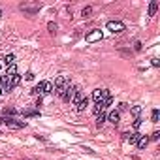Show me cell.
Returning <instances> with one entry per match:
<instances>
[{
    "label": "cell",
    "instance_id": "obj_1",
    "mask_svg": "<svg viewBox=\"0 0 160 160\" xmlns=\"http://www.w3.org/2000/svg\"><path fill=\"white\" fill-rule=\"evenodd\" d=\"M30 92H32V94H36V96L49 94V92H53V85H51L49 81H41V83H38V85L30 90Z\"/></svg>",
    "mask_w": 160,
    "mask_h": 160
},
{
    "label": "cell",
    "instance_id": "obj_2",
    "mask_svg": "<svg viewBox=\"0 0 160 160\" xmlns=\"http://www.w3.org/2000/svg\"><path fill=\"white\" fill-rule=\"evenodd\" d=\"M79 90H81V89H79L77 85H70V83H68V87H66V90H64V94H62L60 98L64 100V102H74L75 94H77Z\"/></svg>",
    "mask_w": 160,
    "mask_h": 160
},
{
    "label": "cell",
    "instance_id": "obj_3",
    "mask_svg": "<svg viewBox=\"0 0 160 160\" xmlns=\"http://www.w3.org/2000/svg\"><path fill=\"white\" fill-rule=\"evenodd\" d=\"M106 29L109 30V32H113V34H121L126 26H124V23L122 21H107L106 23Z\"/></svg>",
    "mask_w": 160,
    "mask_h": 160
},
{
    "label": "cell",
    "instance_id": "obj_4",
    "mask_svg": "<svg viewBox=\"0 0 160 160\" xmlns=\"http://www.w3.org/2000/svg\"><path fill=\"white\" fill-rule=\"evenodd\" d=\"M66 87H68V79L64 77V75H59V77L55 79V92H57L59 96H62L64 90H66Z\"/></svg>",
    "mask_w": 160,
    "mask_h": 160
},
{
    "label": "cell",
    "instance_id": "obj_5",
    "mask_svg": "<svg viewBox=\"0 0 160 160\" xmlns=\"http://www.w3.org/2000/svg\"><path fill=\"white\" fill-rule=\"evenodd\" d=\"M100 40H102V30H90L85 36L87 44H94V41H100Z\"/></svg>",
    "mask_w": 160,
    "mask_h": 160
},
{
    "label": "cell",
    "instance_id": "obj_6",
    "mask_svg": "<svg viewBox=\"0 0 160 160\" xmlns=\"http://www.w3.org/2000/svg\"><path fill=\"white\" fill-rule=\"evenodd\" d=\"M4 124L8 128H25L26 126V121H15V119H4Z\"/></svg>",
    "mask_w": 160,
    "mask_h": 160
},
{
    "label": "cell",
    "instance_id": "obj_7",
    "mask_svg": "<svg viewBox=\"0 0 160 160\" xmlns=\"http://www.w3.org/2000/svg\"><path fill=\"white\" fill-rule=\"evenodd\" d=\"M40 8H41L40 4H34V6H29V4H21V10H23V11H26V13H30V15H34V13H36Z\"/></svg>",
    "mask_w": 160,
    "mask_h": 160
},
{
    "label": "cell",
    "instance_id": "obj_8",
    "mask_svg": "<svg viewBox=\"0 0 160 160\" xmlns=\"http://www.w3.org/2000/svg\"><path fill=\"white\" fill-rule=\"evenodd\" d=\"M140 137H141L140 132H134V134H122V140L124 141H130V143H137Z\"/></svg>",
    "mask_w": 160,
    "mask_h": 160
},
{
    "label": "cell",
    "instance_id": "obj_9",
    "mask_svg": "<svg viewBox=\"0 0 160 160\" xmlns=\"http://www.w3.org/2000/svg\"><path fill=\"white\" fill-rule=\"evenodd\" d=\"M19 83H21V75H19V74L11 75V77H10V85H8V92H10V90H13V89H15V87L19 85Z\"/></svg>",
    "mask_w": 160,
    "mask_h": 160
},
{
    "label": "cell",
    "instance_id": "obj_10",
    "mask_svg": "<svg viewBox=\"0 0 160 160\" xmlns=\"http://www.w3.org/2000/svg\"><path fill=\"white\" fill-rule=\"evenodd\" d=\"M107 121L117 126V124H119V121H121V113H119V111H111V113L107 115Z\"/></svg>",
    "mask_w": 160,
    "mask_h": 160
},
{
    "label": "cell",
    "instance_id": "obj_11",
    "mask_svg": "<svg viewBox=\"0 0 160 160\" xmlns=\"http://www.w3.org/2000/svg\"><path fill=\"white\" fill-rule=\"evenodd\" d=\"M87 106H89V98H87V96H83V98H81L77 104H75V109H77L79 113H81V111H85Z\"/></svg>",
    "mask_w": 160,
    "mask_h": 160
},
{
    "label": "cell",
    "instance_id": "obj_12",
    "mask_svg": "<svg viewBox=\"0 0 160 160\" xmlns=\"http://www.w3.org/2000/svg\"><path fill=\"white\" fill-rule=\"evenodd\" d=\"M136 145H137V149H140V151H143V149L149 145V137H147V136H141L140 140H137V143H136Z\"/></svg>",
    "mask_w": 160,
    "mask_h": 160
},
{
    "label": "cell",
    "instance_id": "obj_13",
    "mask_svg": "<svg viewBox=\"0 0 160 160\" xmlns=\"http://www.w3.org/2000/svg\"><path fill=\"white\" fill-rule=\"evenodd\" d=\"M92 100H94L96 104H100V102H104V94H102V89H96L94 92H92Z\"/></svg>",
    "mask_w": 160,
    "mask_h": 160
},
{
    "label": "cell",
    "instance_id": "obj_14",
    "mask_svg": "<svg viewBox=\"0 0 160 160\" xmlns=\"http://www.w3.org/2000/svg\"><path fill=\"white\" fill-rule=\"evenodd\" d=\"M4 64H6V66H11V64H15V55H13V53L6 55V57H4Z\"/></svg>",
    "mask_w": 160,
    "mask_h": 160
},
{
    "label": "cell",
    "instance_id": "obj_15",
    "mask_svg": "<svg viewBox=\"0 0 160 160\" xmlns=\"http://www.w3.org/2000/svg\"><path fill=\"white\" fill-rule=\"evenodd\" d=\"M106 119H107V115L104 113V111H102L100 115H96V126H102V124L106 122Z\"/></svg>",
    "mask_w": 160,
    "mask_h": 160
},
{
    "label": "cell",
    "instance_id": "obj_16",
    "mask_svg": "<svg viewBox=\"0 0 160 160\" xmlns=\"http://www.w3.org/2000/svg\"><path fill=\"white\" fill-rule=\"evenodd\" d=\"M158 10V2L156 0H151V4H149V15H155Z\"/></svg>",
    "mask_w": 160,
    "mask_h": 160
},
{
    "label": "cell",
    "instance_id": "obj_17",
    "mask_svg": "<svg viewBox=\"0 0 160 160\" xmlns=\"http://www.w3.org/2000/svg\"><path fill=\"white\" fill-rule=\"evenodd\" d=\"M0 85H2L4 87V90H6V92H8V85H10V77H8V75H2V77H0Z\"/></svg>",
    "mask_w": 160,
    "mask_h": 160
},
{
    "label": "cell",
    "instance_id": "obj_18",
    "mask_svg": "<svg viewBox=\"0 0 160 160\" xmlns=\"http://www.w3.org/2000/svg\"><path fill=\"white\" fill-rule=\"evenodd\" d=\"M90 13H92V6H85V8L81 10V15H83V19L90 17Z\"/></svg>",
    "mask_w": 160,
    "mask_h": 160
},
{
    "label": "cell",
    "instance_id": "obj_19",
    "mask_svg": "<svg viewBox=\"0 0 160 160\" xmlns=\"http://www.w3.org/2000/svg\"><path fill=\"white\" fill-rule=\"evenodd\" d=\"M158 119H160V111L158 109H152L151 111V122H158Z\"/></svg>",
    "mask_w": 160,
    "mask_h": 160
},
{
    "label": "cell",
    "instance_id": "obj_20",
    "mask_svg": "<svg viewBox=\"0 0 160 160\" xmlns=\"http://www.w3.org/2000/svg\"><path fill=\"white\" fill-rule=\"evenodd\" d=\"M15 74H17V66H15V64L8 66V70H6V75H8V77H11V75H15Z\"/></svg>",
    "mask_w": 160,
    "mask_h": 160
},
{
    "label": "cell",
    "instance_id": "obj_21",
    "mask_svg": "<svg viewBox=\"0 0 160 160\" xmlns=\"http://www.w3.org/2000/svg\"><path fill=\"white\" fill-rule=\"evenodd\" d=\"M130 111H132V115H134V117H136V119H137V117H140V115H141V106H134V107H132Z\"/></svg>",
    "mask_w": 160,
    "mask_h": 160
},
{
    "label": "cell",
    "instance_id": "obj_22",
    "mask_svg": "<svg viewBox=\"0 0 160 160\" xmlns=\"http://www.w3.org/2000/svg\"><path fill=\"white\" fill-rule=\"evenodd\" d=\"M2 113L10 117V115H15V113H17V109H15V107H4V111H2Z\"/></svg>",
    "mask_w": 160,
    "mask_h": 160
},
{
    "label": "cell",
    "instance_id": "obj_23",
    "mask_svg": "<svg viewBox=\"0 0 160 160\" xmlns=\"http://www.w3.org/2000/svg\"><path fill=\"white\" fill-rule=\"evenodd\" d=\"M47 29H49L51 34H55V32H57V25H55L53 21H49V23H47Z\"/></svg>",
    "mask_w": 160,
    "mask_h": 160
},
{
    "label": "cell",
    "instance_id": "obj_24",
    "mask_svg": "<svg viewBox=\"0 0 160 160\" xmlns=\"http://www.w3.org/2000/svg\"><path fill=\"white\" fill-rule=\"evenodd\" d=\"M23 115H25V117H38L40 111H23Z\"/></svg>",
    "mask_w": 160,
    "mask_h": 160
},
{
    "label": "cell",
    "instance_id": "obj_25",
    "mask_svg": "<svg viewBox=\"0 0 160 160\" xmlns=\"http://www.w3.org/2000/svg\"><path fill=\"white\" fill-rule=\"evenodd\" d=\"M149 140H152V141H158V140H160V132H152Z\"/></svg>",
    "mask_w": 160,
    "mask_h": 160
},
{
    "label": "cell",
    "instance_id": "obj_26",
    "mask_svg": "<svg viewBox=\"0 0 160 160\" xmlns=\"http://www.w3.org/2000/svg\"><path fill=\"white\" fill-rule=\"evenodd\" d=\"M140 126H141V119L137 117V119L134 121V128H136V130H140Z\"/></svg>",
    "mask_w": 160,
    "mask_h": 160
},
{
    "label": "cell",
    "instance_id": "obj_27",
    "mask_svg": "<svg viewBox=\"0 0 160 160\" xmlns=\"http://www.w3.org/2000/svg\"><path fill=\"white\" fill-rule=\"evenodd\" d=\"M25 79H26V81H32V79H34V74H32V72H26Z\"/></svg>",
    "mask_w": 160,
    "mask_h": 160
},
{
    "label": "cell",
    "instance_id": "obj_28",
    "mask_svg": "<svg viewBox=\"0 0 160 160\" xmlns=\"http://www.w3.org/2000/svg\"><path fill=\"white\" fill-rule=\"evenodd\" d=\"M134 49H136V51H141V41H136V44H134Z\"/></svg>",
    "mask_w": 160,
    "mask_h": 160
},
{
    "label": "cell",
    "instance_id": "obj_29",
    "mask_svg": "<svg viewBox=\"0 0 160 160\" xmlns=\"http://www.w3.org/2000/svg\"><path fill=\"white\" fill-rule=\"evenodd\" d=\"M151 64L155 66V68H158V66H160V62H158V59H152V60H151Z\"/></svg>",
    "mask_w": 160,
    "mask_h": 160
},
{
    "label": "cell",
    "instance_id": "obj_30",
    "mask_svg": "<svg viewBox=\"0 0 160 160\" xmlns=\"http://www.w3.org/2000/svg\"><path fill=\"white\" fill-rule=\"evenodd\" d=\"M2 122H4V119H2V117H0V124H2Z\"/></svg>",
    "mask_w": 160,
    "mask_h": 160
},
{
    "label": "cell",
    "instance_id": "obj_31",
    "mask_svg": "<svg viewBox=\"0 0 160 160\" xmlns=\"http://www.w3.org/2000/svg\"><path fill=\"white\" fill-rule=\"evenodd\" d=\"M0 17H2V10H0Z\"/></svg>",
    "mask_w": 160,
    "mask_h": 160
},
{
    "label": "cell",
    "instance_id": "obj_32",
    "mask_svg": "<svg viewBox=\"0 0 160 160\" xmlns=\"http://www.w3.org/2000/svg\"><path fill=\"white\" fill-rule=\"evenodd\" d=\"M0 94H2V89H0Z\"/></svg>",
    "mask_w": 160,
    "mask_h": 160
},
{
    "label": "cell",
    "instance_id": "obj_33",
    "mask_svg": "<svg viewBox=\"0 0 160 160\" xmlns=\"http://www.w3.org/2000/svg\"><path fill=\"white\" fill-rule=\"evenodd\" d=\"M0 136H2V132H0Z\"/></svg>",
    "mask_w": 160,
    "mask_h": 160
}]
</instances>
